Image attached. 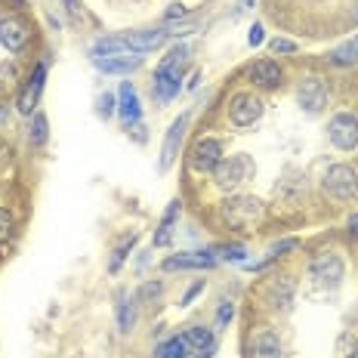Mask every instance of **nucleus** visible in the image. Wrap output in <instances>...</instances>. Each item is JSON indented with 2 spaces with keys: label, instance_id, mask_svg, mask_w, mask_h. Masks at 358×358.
Segmentation results:
<instances>
[{
  "label": "nucleus",
  "instance_id": "1",
  "mask_svg": "<svg viewBox=\"0 0 358 358\" xmlns=\"http://www.w3.org/2000/svg\"><path fill=\"white\" fill-rule=\"evenodd\" d=\"M185 56H189V50L185 47H173L170 50V56H164V62L158 65L155 80H152V93H155V99L158 102H170L179 93V78H182Z\"/></svg>",
  "mask_w": 358,
  "mask_h": 358
},
{
  "label": "nucleus",
  "instance_id": "2",
  "mask_svg": "<svg viewBox=\"0 0 358 358\" xmlns=\"http://www.w3.org/2000/svg\"><path fill=\"white\" fill-rule=\"evenodd\" d=\"M324 192L334 201H355L358 198V170L349 164H334L324 173Z\"/></svg>",
  "mask_w": 358,
  "mask_h": 358
},
{
  "label": "nucleus",
  "instance_id": "3",
  "mask_svg": "<svg viewBox=\"0 0 358 358\" xmlns=\"http://www.w3.org/2000/svg\"><path fill=\"white\" fill-rule=\"evenodd\" d=\"M222 220L235 229H248V226H253V222L263 220V201L250 198V195L229 198L226 204H222Z\"/></svg>",
  "mask_w": 358,
  "mask_h": 358
},
{
  "label": "nucleus",
  "instance_id": "4",
  "mask_svg": "<svg viewBox=\"0 0 358 358\" xmlns=\"http://www.w3.org/2000/svg\"><path fill=\"white\" fill-rule=\"evenodd\" d=\"M257 173V167H253V158L250 155H232V158H222L216 164L213 176H216V185L220 189H235V185L248 182Z\"/></svg>",
  "mask_w": 358,
  "mask_h": 358
},
{
  "label": "nucleus",
  "instance_id": "5",
  "mask_svg": "<svg viewBox=\"0 0 358 358\" xmlns=\"http://www.w3.org/2000/svg\"><path fill=\"white\" fill-rule=\"evenodd\" d=\"M327 133H331V143L343 148V152H352L358 148V117L352 111H340V115L331 117L327 124Z\"/></svg>",
  "mask_w": 358,
  "mask_h": 358
},
{
  "label": "nucleus",
  "instance_id": "6",
  "mask_svg": "<svg viewBox=\"0 0 358 358\" xmlns=\"http://www.w3.org/2000/svg\"><path fill=\"white\" fill-rule=\"evenodd\" d=\"M229 117H232L235 127H253L263 117V99L253 93H238L229 102Z\"/></svg>",
  "mask_w": 358,
  "mask_h": 358
},
{
  "label": "nucleus",
  "instance_id": "7",
  "mask_svg": "<svg viewBox=\"0 0 358 358\" xmlns=\"http://www.w3.org/2000/svg\"><path fill=\"white\" fill-rule=\"evenodd\" d=\"M222 161V145H220V139H198L195 148H192V170L195 173H213L216 170V164Z\"/></svg>",
  "mask_w": 358,
  "mask_h": 358
},
{
  "label": "nucleus",
  "instance_id": "8",
  "mask_svg": "<svg viewBox=\"0 0 358 358\" xmlns=\"http://www.w3.org/2000/svg\"><path fill=\"white\" fill-rule=\"evenodd\" d=\"M309 272H312V278H315L318 285L337 287L340 278H343V259L337 257V253H331V250H327V253H318V257L312 259Z\"/></svg>",
  "mask_w": 358,
  "mask_h": 358
},
{
  "label": "nucleus",
  "instance_id": "9",
  "mask_svg": "<svg viewBox=\"0 0 358 358\" xmlns=\"http://www.w3.org/2000/svg\"><path fill=\"white\" fill-rule=\"evenodd\" d=\"M296 102L309 111V115H318L327 106V87L318 78H306L300 90H296Z\"/></svg>",
  "mask_w": 358,
  "mask_h": 358
},
{
  "label": "nucleus",
  "instance_id": "10",
  "mask_svg": "<svg viewBox=\"0 0 358 358\" xmlns=\"http://www.w3.org/2000/svg\"><path fill=\"white\" fill-rule=\"evenodd\" d=\"M28 37H31V31H28V25L19 16L0 19V43H3L10 53H19V50H25Z\"/></svg>",
  "mask_w": 358,
  "mask_h": 358
},
{
  "label": "nucleus",
  "instance_id": "11",
  "mask_svg": "<svg viewBox=\"0 0 358 358\" xmlns=\"http://www.w3.org/2000/svg\"><path fill=\"white\" fill-rule=\"evenodd\" d=\"M43 78H47V65H37L34 74H31V80H28L25 87H22V93H19V111L22 115H31V111L37 108V99H41V90H43Z\"/></svg>",
  "mask_w": 358,
  "mask_h": 358
},
{
  "label": "nucleus",
  "instance_id": "12",
  "mask_svg": "<svg viewBox=\"0 0 358 358\" xmlns=\"http://www.w3.org/2000/svg\"><path fill=\"white\" fill-rule=\"evenodd\" d=\"M185 124H189V117H185V115H179L176 121L170 124V130H167V139H164V148H161V170H167L170 164L176 161V152H179V143H182Z\"/></svg>",
  "mask_w": 358,
  "mask_h": 358
},
{
  "label": "nucleus",
  "instance_id": "13",
  "mask_svg": "<svg viewBox=\"0 0 358 358\" xmlns=\"http://www.w3.org/2000/svg\"><path fill=\"white\" fill-rule=\"evenodd\" d=\"M213 253H179V257L164 259V272H176V268H213Z\"/></svg>",
  "mask_w": 358,
  "mask_h": 358
},
{
  "label": "nucleus",
  "instance_id": "14",
  "mask_svg": "<svg viewBox=\"0 0 358 358\" xmlns=\"http://www.w3.org/2000/svg\"><path fill=\"white\" fill-rule=\"evenodd\" d=\"M124 41H127V53H152L167 41V31H136L127 34Z\"/></svg>",
  "mask_w": 358,
  "mask_h": 358
},
{
  "label": "nucleus",
  "instance_id": "15",
  "mask_svg": "<svg viewBox=\"0 0 358 358\" xmlns=\"http://www.w3.org/2000/svg\"><path fill=\"white\" fill-rule=\"evenodd\" d=\"M250 355L253 358H285V349H281V340L275 337L272 331H263V334H257V337H253Z\"/></svg>",
  "mask_w": 358,
  "mask_h": 358
},
{
  "label": "nucleus",
  "instance_id": "16",
  "mask_svg": "<svg viewBox=\"0 0 358 358\" xmlns=\"http://www.w3.org/2000/svg\"><path fill=\"white\" fill-rule=\"evenodd\" d=\"M121 106H117V111H121V117L127 124H136L139 115H143V108H139V96H136V87L130 84V80H124L121 84Z\"/></svg>",
  "mask_w": 358,
  "mask_h": 358
},
{
  "label": "nucleus",
  "instance_id": "17",
  "mask_svg": "<svg viewBox=\"0 0 358 358\" xmlns=\"http://www.w3.org/2000/svg\"><path fill=\"white\" fill-rule=\"evenodd\" d=\"M96 62V69L99 71H108V74H130V71H136L139 65H143V59L139 56H106V59H93Z\"/></svg>",
  "mask_w": 358,
  "mask_h": 358
},
{
  "label": "nucleus",
  "instance_id": "18",
  "mask_svg": "<svg viewBox=\"0 0 358 358\" xmlns=\"http://www.w3.org/2000/svg\"><path fill=\"white\" fill-rule=\"evenodd\" d=\"M250 78L257 80L259 87L272 90V87H278V84H281V69H278L275 62H268V59H259V62H253Z\"/></svg>",
  "mask_w": 358,
  "mask_h": 358
},
{
  "label": "nucleus",
  "instance_id": "19",
  "mask_svg": "<svg viewBox=\"0 0 358 358\" xmlns=\"http://www.w3.org/2000/svg\"><path fill=\"white\" fill-rule=\"evenodd\" d=\"M189 355H192V343L185 340V334H176V337H170L167 343H161L155 349V358H189Z\"/></svg>",
  "mask_w": 358,
  "mask_h": 358
},
{
  "label": "nucleus",
  "instance_id": "20",
  "mask_svg": "<svg viewBox=\"0 0 358 358\" xmlns=\"http://www.w3.org/2000/svg\"><path fill=\"white\" fill-rule=\"evenodd\" d=\"M127 53V41L124 37H102L93 43V59H106V56H117Z\"/></svg>",
  "mask_w": 358,
  "mask_h": 358
},
{
  "label": "nucleus",
  "instance_id": "21",
  "mask_svg": "<svg viewBox=\"0 0 358 358\" xmlns=\"http://www.w3.org/2000/svg\"><path fill=\"white\" fill-rule=\"evenodd\" d=\"M176 216H179V201H173V204L167 207V213H164L161 229H158V235H155V248H164V244L170 241V235H173V222H176Z\"/></svg>",
  "mask_w": 358,
  "mask_h": 358
},
{
  "label": "nucleus",
  "instance_id": "22",
  "mask_svg": "<svg viewBox=\"0 0 358 358\" xmlns=\"http://www.w3.org/2000/svg\"><path fill=\"white\" fill-rule=\"evenodd\" d=\"M331 62L340 65V69H343V65H355V62H358V34H355L349 43H343V47L334 50V53H331Z\"/></svg>",
  "mask_w": 358,
  "mask_h": 358
},
{
  "label": "nucleus",
  "instance_id": "23",
  "mask_svg": "<svg viewBox=\"0 0 358 358\" xmlns=\"http://www.w3.org/2000/svg\"><path fill=\"white\" fill-rule=\"evenodd\" d=\"M290 296H294V278L290 275H285V278L275 285V294H272V306L275 309H290Z\"/></svg>",
  "mask_w": 358,
  "mask_h": 358
},
{
  "label": "nucleus",
  "instance_id": "24",
  "mask_svg": "<svg viewBox=\"0 0 358 358\" xmlns=\"http://www.w3.org/2000/svg\"><path fill=\"white\" fill-rule=\"evenodd\" d=\"M185 340L192 343V349H210L213 346L210 327H189V331H185Z\"/></svg>",
  "mask_w": 358,
  "mask_h": 358
},
{
  "label": "nucleus",
  "instance_id": "25",
  "mask_svg": "<svg viewBox=\"0 0 358 358\" xmlns=\"http://www.w3.org/2000/svg\"><path fill=\"white\" fill-rule=\"evenodd\" d=\"M133 322H136V306H133V300L121 296V306H117V327L127 334L133 327Z\"/></svg>",
  "mask_w": 358,
  "mask_h": 358
},
{
  "label": "nucleus",
  "instance_id": "26",
  "mask_svg": "<svg viewBox=\"0 0 358 358\" xmlns=\"http://www.w3.org/2000/svg\"><path fill=\"white\" fill-rule=\"evenodd\" d=\"M133 244H136V235H130V238H124L121 244H117V250H115V257H111V263H108V268L111 272H117V268H121V263L127 259V253L133 250Z\"/></svg>",
  "mask_w": 358,
  "mask_h": 358
},
{
  "label": "nucleus",
  "instance_id": "27",
  "mask_svg": "<svg viewBox=\"0 0 358 358\" xmlns=\"http://www.w3.org/2000/svg\"><path fill=\"white\" fill-rule=\"evenodd\" d=\"M28 139H31V145H43V143H47V117H43V115H34V124H31Z\"/></svg>",
  "mask_w": 358,
  "mask_h": 358
},
{
  "label": "nucleus",
  "instance_id": "28",
  "mask_svg": "<svg viewBox=\"0 0 358 358\" xmlns=\"http://www.w3.org/2000/svg\"><path fill=\"white\" fill-rule=\"evenodd\" d=\"M16 80H19L16 65H13V62L0 65V90H13V87H16Z\"/></svg>",
  "mask_w": 358,
  "mask_h": 358
},
{
  "label": "nucleus",
  "instance_id": "29",
  "mask_svg": "<svg viewBox=\"0 0 358 358\" xmlns=\"http://www.w3.org/2000/svg\"><path fill=\"white\" fill-rule=\"evenodd\" d=\"M210 253H220L222 259H235V263H241L244 253H248V250H244L241 244H222V248H213Z\"/></svg>",
  "mask_w": 358,
  "mask_h": 358
},
{
  "label": "nucleus",
  "instance_id": "30",
  "mask_svg": "<svg viewBox=\"0 0 358 358\" xmlns=\"http://www.w3.org/2000/svg\"><path fill=\"white\" fill-rule=\"evenodd\" d=\"M268 47H272V53H296V43L287 41V37H275Z\"/></svg>",
  "mask_w": 358,
  "mask_h": 358
},
{
  "label": "nucleus",
  "instance_id": "31",
  "mask_svg": "<svg viewBox=\"0 0 358 358\" xmlns=\"http://www.w3.org/2000/svg\"><path fill=\"white\" fill-rule=\"evenodd\" d=\"M10 235H13V216L0 207V244H3Z\"/></svg>",
  "mask_w": 358,
  "mask_h": 358
},
{
  "label": "nucleus",
  "instance_id": "32",
  "mask_svg": "<svg viewBox=\"0 0 358 358\" xmlns=\"http://www.w3.org/2000/svg\"><path fill=\"white\" fill-rule=\"evenodd\" d=\"M229 318H232V303H222L220 312H216V327H226Z\"/></svg>",
  "mask_w": 358,
  "mask_h": 358
},
{
  "label": "nucleus",
  "instance_id": "33",
  "mask_svg": "<svg viewBox=\"0 0 358 358\" xmlns=\"http://www.w3.org/2000/svg\"><path fill=\"white\" fill-rule=\"evenodd\" d=\"M111 111H115V96L106 93V96H102V99H99V115H102V117H108Z\"/></svg>",
  "mask_w": 358,
  "mask_h": 358
},
{
  "label": "nucleus",
  "instance_id": "34",
  "mask_svg": "<svg viewBox=\"0 0 358 358\" xmlns=\"http://www.w3.org/2000/svg\"><path fill=\"white\" fill-rule=\"evenodd\" d=\"M182 16H189V10H185L182 3H173V6H170V10H167V13H164V19H167V22H173V19H182Z\"/></svg>",
  "mask_w": 358,
  "mask_h": 358
},
{
  "label": "nucleus",
  "instance_id": "35",
  "mask_svg": "<svg viewBox=\"0 0 358 358\" xmlns=\"http://www.w3.org/2000/svg\"><path fill=\"white\" fill-rule=\"evenodd\" d=\"M296 248V238H287V241H278V244H275V248H272V259L275 257H281V253H285V250H294Z\"/></svg>",
  "mask_w": 358,
  "mask_h": 358
},
{
  "label": "nucleus",
  "instance_id": "36",
  "mask_svg": "<svg viewBox=\"0 0 358 358\" xmlns=\"http://www.w3.org/2000/svg\"><path fill=\"white\" fill-rule=\"evenodd\" d=\"M248 43H250V47H259V43H263V25H259V22H257V25L250 28V34H248Z\"/></svg>",
  "mask_w": 358,
  "mask_h": 358
},
{
  "label": "nucleus",
  "instance_id": "37",
  "mask_svg": "<svg viewBox=\"0 0 358 358\" xmlns=\"http://www.w3.org/2000/svg\"><path fill=\"white\" fill-rule=\"evenodd\" d=\"M201 290H204V281H198V285H192L189 290H185V296H182V306H185V303H192V300H195V296L201 294Z\"/></svg>",
  "mask_w": 358,
  "mask_h": 358
},
{
  "label": "nucleus",
  "instance_id": "38",
  "mask_svg": "<svg viewBox=\"0 0 358 358\" xmlns=\"http://www.w3.org/2000/svg\"><path fill=\"white\" fill-rule=\"evenodd\" d=\"M158 294H161V285H158V281H152V285L143 287V300H152V296H158Z\"/></svg>",
  "mask_w": 358,
  "mask_h": 358
},
{
  "label": "nucleus",
  "instance_id": "39",
  "mask_svg": "<svg viewBox=\"0 0 358 358\" xmlns=\"http://www.w3.org/2000/svg\"><path fill=\"white\" fill-rule=\"evenodd\" d=\"M6 121H10V111H6V106H0V127H3Z\"/></svg>",
  "mask_w": 358,
  "mask_h": 358
},
{
  "label": "nucleus",
  "instance_id": "40",
  "mask_svg": "<svg viewBox=\"0 0 358 358\" xmlns=\"http://www.w3.org/2000/svg\"><path fill=\"white\" fill-rule=\"evenodd\" d=\"M349 232H352V235H358V213L352 216V220H349Z\"/></svg>",
  "mask_w": 358,
  "mask_h": 358
},
{
  "label": "nucleus",
  "instance_id": "41",
  "mask_svg": "<svg viewBox=\"0 0 358 358\" xmlns=\"http://www.w3.org/2000/svg\"><path fill=\"white\" fill-rule=\"evenodd\" d=\"M244 3H248V6H253V0H244Z\"/></svg>",
  "mask_w": 358,
  "mask_h": 358
},
{
  "label": "nucleus",
  "instance_id": "42",
  "mask_svg": "<svg viewBox=\"0 0 358 358\" xmlns=\"http://www.w3.org/2000/svg\"><path fill=\"white\" fill-rule=\"evenodd\" d=\"M355 358H358V349H355Z\"/></svg>",
  "mask_w": 358,
  "mask_h": 358
},
{
  "label": "nucleus",
  "instance_id": "43",
  "mask_svg": "<svg viewBox=\"0 0 358 358\" xmlns=\"http://www.w3.org/2000/svg\"><path fill=\"white\" fill-rule=\"evenodd\" d=\"M16 3H22V0H16Z\"/></svg>",
  "mask_w": 358,
  "mask_h": 358
}]
</instances>
